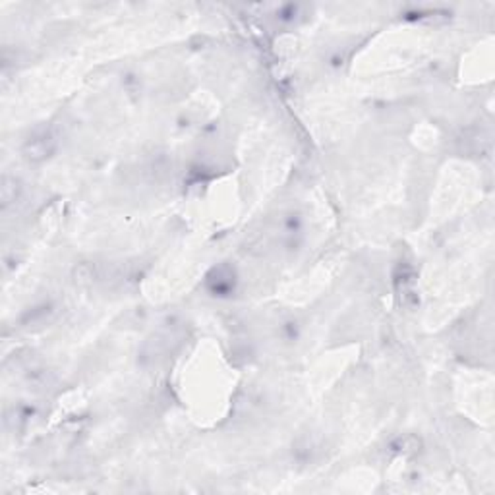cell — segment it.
Masks as SVG:
<instances>
[{"label": "cell", "mask_w": 495, "mask_h": 495, "mask_svg": "<svg viewBox=\"0 0 495 495\" xmlns=\"http://www.w3.org/2000/svg\"><path fill=\"white\" fill-rule=\"evenodd\" d=\"M56 148H58L56 134H54L51 128H41V130H37V132L26 141L24 153H26V157L29 161L39 163L49 159V157L56 151Z\"/></svg>", "instance_id": "1"}, {"label": "cell", "mask_w": 495, "mask_h": 495, "mask_svg": "<svg viewBox=\"0 0 495 495\" xmlns=\"http://www.w3.org/2000/svg\"><path fill=\"white\" fill-rule=\"evenodd\" d=\"M208 287L215 296L228 295L235 288V273H233V269L227 267V265L213 269L211 275L208 277Z\"/></svg>", "instance_id": "2"}, {"label": "cell", "mask_w": 495, "mask_h": 495, "mask_svg": "<svg viewBox=\"0 0 495 495\" xmlns=\"http://www.w3.org/2000/svg\"><path fill=\"white\" fill-rule=\"evenodd\" d=\"M18 192H20V186H18L16 178H8L6 176V178L2 180V203H4V208H6L8 203L16 201Z\"/></svg>", "instance_id": "3"}]
</instances>
